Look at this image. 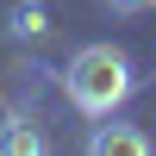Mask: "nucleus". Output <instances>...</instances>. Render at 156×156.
<instances>
[{"mask_svg":"<svg viewBox=\"0 0 156 156\" xmlns=\"http://www.w3.org/2000/svg\"><path fill=\"white\" fill-rule=\"evenodd\" d=\"M87 156H156L150 131L131 119H100L94 131H87Z\"/></svg>","mask_w":156,"mask_h":156,"instance_id":"2","label":"nucleus"},{"mask_svg":"<svg viewBox=\"0 0 156 156\" xmlns=\"http://www.w3.org/2000/svg\"><path fill=\"white\" fill-rule=\"evenodd\" d=\"M137 87V69L131 56H125L119 44H87L69 56V69H62V94H69L75 112H87V119H112V112L131 100Z\"/></svg>","mask_w":156,"mask_h":156,"instance_id":"1","label":"nucleus"},{"mask_svg":"<svg viewBox=\"0 0 156 156\" xmlns=\"http://www.w3.org/2000/svg\"><path fill=\"white\" fill-rule=\"evenodd\" d=\"M0 156H50V137L37 131L31 119L6 112V119H0Z\"/></svg>","mask_w":156,"mask_h":156,"instance_id":"3","label":"nucleus"},{"mask_svg":"<svg viewBox=\"0 0 156 156\" xmlns=\"http://www.w3.org/2000/svg\"><path fill=\"white\" fill-rule=\"evenodd\" d=\"M106 6H119V12H137V6H150V0H106Z\"/></svg>","mask_w":156,"mask_h":156,"instance_id":"4","label":"nucleus"}]
</instances>
